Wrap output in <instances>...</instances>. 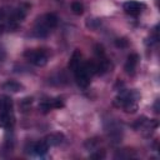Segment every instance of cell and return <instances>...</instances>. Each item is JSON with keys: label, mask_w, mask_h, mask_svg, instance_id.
<instances>
[{"label": "cell", "mask_w": 160, "mask_h": 160, "mask_svg": "<svg viewBox=\"0 0 160 160\" xmlns=\"http://www.w3.org/2000/svg\"><path fill=\"white\" fill-rule=\"evenodd\" d=\"M138 99L139 94L135 90H124L116 98L114 104L119 108H122L126 112H135L138 110Z\"/></svg>", "instance_id": "obj_2"}, {"label": "cell", "mask_w": 160, "mask_h": 160, "mask_svg": "<svg viewBox=\"0 0 160 160\" xmlns=\"http://www.w3.org/2000/svg\"><path fill=\"white\" fill-rule=\"evenodd\" d=\"M56 25H58V16L52 12H48L36 19L32 32L38 38H45L52 31V29L56 28Z\"/></svg>", "instance_id": "obj_1"}, {"label": "cell", "mask_w": 160, "mask_h": 160, "mask_svg": "<svg viewBox=\"0 0 160 160\" xmlns=\"http://www.w3.org/2000/svg\"><path fill=\"white\" fill-rule=\"evenodd\" d=\"M115 44H116L118 48H126V46H128V41H126L124 38L116 39V40H115Z\"/></svg>", "instance_id": "obj_14"}, {"label": "cell", "mask_w": 160, "mask_h": 160, "mask_svg": "<svg viewBox=\"0 0 160 160\" xmlns=\"http://www.w3.org/2000/svg\"><path fill=\"white\" fill-rule=\"evenodd\" d=\"M15 125V118L12 111H0V128L2 129H12Z\"/></svg>", "instance_id": "obj_5"}, {"label": "cell", "mask_w": 160, "mask_h": 160, "mask_svg": "<svg viewBox=\"0 0 160 160\" xmlns=\"http://www.w3.org/2000/svg\"><path fill=\"white\" fill-rule=\"evenodd\" d=\"M71 11L75 15H81L84 12V4L80 2V1H74L71 4Z\"/></svg>", "instance_id": "obj_12"}, {"label": "cell", "mask_w": 160, "mask_h": 160, "mask_svg": "<svg viewBox=\"0 0 160 160\" xmlns=\"http://www.w3.org/2000/svg\"><path fill=\"white\" fill-rule=\"evenodd\" d=\"M122 8H124L126 14H129L131 16H138L146 8V5L144 2H140V1H136V0H129V1L124 2Z\"/></svg>", "instance_id": "obj_4"}, {"label": "cell", "mask_w": 160, "mask_h": 160, "mask_svg": "<svg viewBox=\"0 0 160 160\" xmlns=\"http://www.w3.org/2000/svg\"><path fill=\"white\" fill-rule=\"evenodd\" d=\"M4 58H5V50H4V48L0 45V62L4 60Z\"/></svg>", "instance_id": "obj_15"}, {"label": "cell", "mask_w": 160, "mask_h": 160, "mask_svg": "<svg viewBox=\"0 0 160 160\" xmlns=\"http://www.w3.org/2000/svg\"><path fill=\"white\" fill-rule=\"evenodd\" d=\"M82 62V60H81V52H80V50H75L74 52H72V55H71V58H70V60H69V69L74 72L79 66H80V64Z\"/></svg>", "instance_id": "obj_7"}, {"label": "cell", "mask_w": 160, "mask_h": 160, "mask_svg": "<svg viewBox=\"0 0 160 160\" xmlns=\"http://www.w3.org/2000/svg\"><path fill=\"white\" fill-rule=\"evenodd\" d=\"M1 88H2V90L10 91V92H18V91H21V90L24 89L20 82L14 81V80H9V81L4 82V84L1 85Z\"/></svg>", "instance_id": "obj_10"}, {"label": "cell", "mask_w": 160, "mask_h": 160, "mask_svg": "<svg viewBox=\"0 0 160 160\" xmlns=\"http://www.w3.org/2000/svg\"><path fill=\"white\" fill-rule=\"evenodd\" d=\"M94 51H95V54H96V56H98V58H104V56H105L104 46H102V45H100V44H96V45L94 46Z\"/></svg>", "instance_id": "obj_13"}, {"label": "cell", "mask_w": 160, "mask_h": 160, "mask_svg": "<svg viewBox=\"0 0 160 160\" xmlns=\"http://www.w3.org/2000/svg\"><path fill=\"white\" fill-rule=\"evenodd\" d=\"M12 99L9 95H0V111H12Z\"/></svg>", "instance_id": "obj_11"}, {"label": "cell", "mask_w": 160, "mask_h": 160, "mask_svg": "<svg viewBox=\"0 0 160 160\" xmlns=\"http://www.w3.org/2000/svg\"><path fill=\"white\" fill-rule=\"evenodd\" d=\"M62 140H64V135L60 134V132L50 134V135H48V136L44 139V141H45L49 146H56V145H60V144L62 142Z\"/></svg>", "instance_id": "obj_8"}, {"label": "cell", "mask_w": 160, "mask_h": 160, "mask_svg": "<svg viewBox=\"0 0 160 160\" xmlns=\"http://www.w3.org/2000/svg\"><path fill=\"white\" fill-rule=\"evenodd\" d=\"M31 150H32V152H34L35 155H38V156H44V155L48 152V150H49V145H48L44 140H42V141H38V142L32 144Z\"/></svg>", "instance_id": "obj_9"}, {"label": "cell", "mask_w": 160, "mask_h": 160, "mask_svg": "<svg viewBox=\"0 0 160 160\" xmlns=\"http://www.w3.org/2000/svg\"><path fill=\"white\" fill-rule=\"evenodd\" d=\"M25 59L35 66H45L49 60V55L42 49H29L24 52Z\"/></svg>", "instance_id": "obj_3"}, {"label": "cell", "mask_w": 160, "mask_h": 160, "mask_svg": "<svg viewBox=\"0 0 160 160\" xmlns=\"http://www.w3.org/2000/svg\"><path fill=\"white\" fill-rule=\"evenodd\" d=\"M138 64H139V55L135 54V52L130 54L126 59V62H125V71L128 74L132 75L135 72V69H136Z\"/></svg>", "instance_id": "obj_6"}, {"label": "cell", "mask_w": 160, "mask_h": 160, "mask_svg": "<svg viewBox=\"0 0 160 160\" xmlns=\"http://www.w3.org/2000/svg\"><path fill=\"white\" fill-rule=\"evenodd\" d=\"M104 156H105V154H104V152H100V151L91 155V158H99V159H100V158H104Z\"/></svg>", "instance_id": "obj_16"}]
</instances>
